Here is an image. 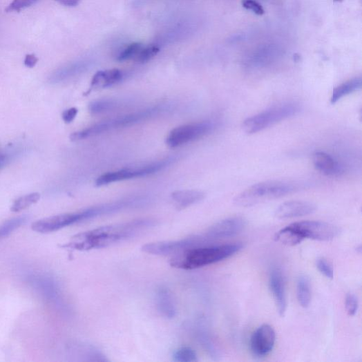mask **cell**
<instances>
[{
    "instance_id": "ffe728a7",
    "label": "cell",
    "mask_w": 362,
    "mask_h": 362,
    "mask_svg": "<svg viewBox=\"0 0 362 362\" xmlns=\"http://www.w3.org/2000/svg\"><path fill=\"white\" fill-rule=\"evenodd\" d=\"M362 85L361 77H354L350 79L334 89L330 99L332 104H336L339 101L360 90Z\"/></svg>"
},
{
    "instance_id": "e575fe53",
    "label": "cell",
    "mask_w": 362,
    "mask_h": 362,
    "mask_svg": "<svg viewBox=\"0 0 362 362\" xmlns=\"http://www.w3.org/2000/svg\"><path fill=\"white\" fill-rule=\"evenodd\" d=\"M54 1L66 7L73 8L77 6L81 0H54Z\"/></svg>"
},
{
    "instance_id": "4dcf8cb0",
    "label": "cell",
    "mask_w": 362,
    "mask_h": 362,
    "mask_svg": "<svg viewBox=\"0 0 362 362\" xmlns=\"http://www.w3.org/2000/svg\"><path fill=\"white\" fill-rule=\"evenodd\" d=\"M345 308L350 316H352L356 314L359 308V301L354 294L350 293L346 296Z\"/></svg>"
},
{
    "instance_id": "9a60e30c",
    "label": "cell",
    "mask_w": 362,
    "mask_h": 362,
    "mask_svg": "<svg viewBox=\"0 0 362 362\" xmlns=\"http://www.w3.org/2000/svg\"><path fill=\"white\" fill-rule=\"evenodd\" d=\"M269 286L275 299L278 313L281 316H284L287 306L286 287L284 276L280 269L275 268L271 271Z\"/></svg>"
},
{
    "instance_id": "52a82bcc",
    "label": "cell",
    "mask_w": 362,
    "mask_h": 362,
    "mask_svg": "<svg viewBox=\"0 0 362 362\" xmlns=\"http://www.w3.org/2000/svg\"><path fill=\"white\" fill-rule=\"evenodd\" d=\"M173 161V158H169L139 167L109 172L99 177L96 184L98 187H102L118 182V181L152 175L166 168Z\"/></svg>"
},
{
    "instance_id": "1f68e13d",
    "label": "cell",
    "mask_w": 362,
    "mask_h": 362,
    "mask_svg": "<svg viewBox=\"0 0 362 362\" xmlns=\"http://www.w3.org/2000/svg\"><path fill=\"white\" fill-rule=\"evenodd\" d=\"M241 3H242V6L245 9L252 11L258 16H262L265 14L263 8L256 0H242Z\"/></svg>"
},
{
    "instance_id": "30bf717a",
    "label": "cell",
    "mask_w": 362,
    "mask_h": 362,
    "mask_svg": "<svg viewBox=\"0 0 362 362\" xmlns=\"http://www.w3.org/2000/svg\"><path fill=\"white\" fill-rule=\"evenodd\" d=\"M85 221L83 211L66 213L44 218L35 222L32 228L35 231L48 234Z\"/></svg>"
},
{
    "instance_id": "f546056e",
    "label": "cell",
    "mask_w": 362,
    "mask_h": 362,
    "mask_svg": "<svg viewBox=\"0 0 362 362\" xmlns=\"http://www.w3.org/2000/svg\"><path fill=\"white\" fill-rule=\"evenodd\" d=\"M316 266L320 273L322 274L325 277L329 279H333L334 276V268L323 258H318L316 261Z\"/></svg>"
},
{
    "instance_id": "6da1fadb",
    "label": "cell",
    "mask_w": 362,
    "mask_h": 362,
    "mask_svg": "<svg viewBox=\"0 0 362 362\" xmlns=\"http://www.w3.org/2000/svg\"><path fill=\"white\" fill-rule=\"evenodd\" d=\"M156 225L155 219L141 218L100 227L75 235L62 247L79 251L101 249L133 239Z\"/></svg>"
},
{
    "instance_id": "8d00e7d4",
    "label": "cell",
    "mask_w": 362,
    "mask_h": 362,
    "mask_svg": "<svg viewBox=\"0 0 362 362\" xmlns=\"http://www.w3.org/2000/svg\"><path fill=\"white\" fill-rule=\"evenodd\" d=\"M336 2H343V0H335Z\"/></svg>"
},
{
    "instance_id": "484cf974",
    "label": "cell",
    "mask_w": 362,
    "mask_h": 362,
    "mask_svg": "<svg viewBox=\"0 0 362 362\" xmlns=\"http://www.w3.org/2000/svg\"><path fill=\"white\" fill-rule=\"evenodd\" d=\"M160 48L156 45L144 47L139 52L135 59L137 63L145 64L155 57L160 52Z\"/></svg>"
},
{
    "instance_id": "d6986e66",
    "label": "cell",
    "mask_w": 362,
    "mask_h": 362,
    "mask_svg": "<svg viewBox=\"0 0 362 362\" xmlns=\"http://www.w3.org/2000/svg\"><path fill=\"white\" fill-rule=\"evenodd\" d=\"M124 74L117 69L99 71L93 78L92 88H106L122 81Z\"/></svg>"
},
{
    "instance_id": "83f0119b",
    "label": "cell",
    "mask_w": 362,
    "mask_h": 362,
    "mask_svg": "<svg viewBox=\"0 0 362 362\" xmlns=\"http://www.w3.org/2000/svg\"><path fill=\"white\" fill-rule=\"evenodd\" d=\"M116 103L113 100H99L90 103L88 106L90 112L94 114L102 113L113 108Z\"/></svg>"
},
{
    "instance_id": "ac0fdd59",
    "label": "cell",
    "mask_w": 362,
    "mask_h": 362,
    "mask_svg": "<svg viewBox=\"0 0 362 362\" xmlns=\"http://www.w3.org/2000/svg\"><path fill=\"white\" fill-rule=\"evenodd\" d=\"M205 194L200 191H177L171 194L172 200L178 208L184 209L202 201Z\"/></svg>"
},
{
    "instance_id": "44dd1931",
    "label": "cell",
    "mask_w": 362,
    "mask_h": 362,
    "mask_svg": "<svg viewBox=\"0 0 362 362\" xmlns=\"http://www.w3.org/2000/svg\"><path fill=\"white\" fill-rule=\"evenodd\" d=\"M275 240L283 245L294 247L303 242L304 238L289 225L277 232Z\"/></svg>"
},
{
    "instance_id": "4316f807",
    "label": "cell",
    "mask_w": 362,
    "mask_h": 362,
    "mask_svg": "<svg viewBox=\"0 0 362 362\" xmlns=\"http://www.w3.org/2000/svg\"><path fill=\"white\" fill-rule=\"evenodd\" d=\"M141 43H133L127 46L117 56V59L120 62L135 58L139 52L143 48Z\"/></svg>"
},
{
    "instance_id": "e0dca14e",
    "label": "cell",
    "mask_w": 362,
    "mask_h": 362,
    "mask_svg": "<svg viewBox=\"0 0 362 362\" xmlns=\"http://www.w3.org/2000/svg\"><path fill=\"white\" fill-rule=\"evenodd\" d=\"M315 168L328 176L339 175L343 172V167L333 157L323 152H317L313 155Z\"/></svg>"
},
{
    "instance_id": "7a4b0ae2",
    "label": "cell",
    "mask_w": 362,
    "mask_h": 362,
    "mask_svg": "<svg viewBox=\"0 0 362 362\" xmlns=\"http://www.w3.org/2000/svg\"><path fill=\"white\" fill-rule=\"evenodd\" d=\"M242 248L240 244L202 246L172 256L170 265L180 269H195L225 260Z\"/></svg>"
},
{
    "instance_id": "5bb4252c",
    "label": "cell",
    "mask_w": 362,
    "mask_h": 362,
    "mask_svg": "<svg viewBox=\"0 0 362 362\" xmlns=\"http://www.w3.org/2000/svg\"><path fill=\"white\" fill-rule=\"evenodd\" d=\"M90 66H92V62L89 59L75 60L55 70L50 75L48 81L50 84H59L68 81L86 72Z\"/></svg>"
},
{
    "instance_id": "4fadbf2b",
    "label": "cell",
    "mask_w": 362,
    "mask_h": 362,
    "mask_svg": "<svg viewBox=\"0 0 362 362\" xmlns=\"http://www.w3.org/2000/svg\"><path fill=\"white\" fill-rule=\"evenodd\" d=\"M316 205L311 202L293 200L283 203L276 211L278 219L285 220L309 216L316 212Z\"/></svg>"
},
{
    "instance_id": "7c38bea8",
    "label": "cell",
    "mask_w": 362,
    "mask_h": 362,
    "mask_svg": "<svg viewBox=\"0 0 362 362\" xmlns=\"http://www.w3.org/2000/svg\"><path fill=\"white\" fill-rule=\"evenodd\" d=\"M276 339L274 329L269 325H263L254 332L251 336V349L257 356H265L273 350Z\"/></svg>"
},
{
    "instance_id": "277c9868",
    "label": "cell",
    "mask_w": 362,
    "mask_h": 362,
    "mask_svg": "<svg viewBox=\"0 0 362 362\" xmlns=\"http://www.w3.org/2000/svg\"><path fill=\"white\" fill-rule=\"evenodd\" d=\"M168 109V105L160 104L135 113L120 115L105 120V122L95 124L83 131L75 132L70 135V140L74 142L79 141L115 129L134 126L144 122V120L159 115L166 112Z\"/></svg>"
},
{
    "instance_id": "2e32d148",
    "label": "cell",
    "mask_w": 362,
    "mask_h": 362,
    "mask_svg": "<svg viewBox=\"0 0 362 362\" xmlns=\"http://www.w3.org/2000/svg\"><path fill=\"white\" fill-rule=\"evenodd\" d=\"M156 305L160 314L168 319L176 316L177 309L171 292L165 287L159 288L156 293Z\"/></svg>"
},
{
    "instance_id": "603a6c76",
    "label": "cell",
    "mask_w": 362,
    "mask_h": 362,
    "mask_svg": "<svg viewBox=\"0 0 362 362\" xmlns=\"http://www.w3.org/2000/svg\"><path fill=\"white\" fill-rule=\"evenodd\" d=\"M40 198L41 195L38 193H33L22 196L15 201L11 207V210L14 213L21 212V211L37 203Z\"/></svg>"
},
{
    "instance_id": "7402d4cb",
    "label": "cell",
    "mask_w": 362,
    "mask_h": 362,
    "mask_svg": "<svg viewBox=\"0 0 362 362\" xmlns=\"http://www.w3.org/2000/svg\"><path fill=\"white\" fill-rule=\"evenodd\" d=\"M296 295L299 305L307 308L312 300L311 286L307 277L300 276L296 284Z\"/></svg>"
},
{
    "instance_id": "3957f363",
    "label": "cell",
    "mask_w": 362,
    "mask_h": 362,
    "mask_svg": "<svg viewBox=\"0 0 362 362\" xmlns=\"http://www.w3.org/2000/svg\"><path fill=\"white\" fill-rule=\"evenodd\" d=\"M305 188V183L296 180H267L254 184L237 195L234 202L239 207H251L292 194Z\"/></svg>"
},
{
    "instance_id": "d590c367",
    "label": "cell",
    "mask_w": 362,
    "mask_h": 362,
    "mask_svg": "<svg viewBox=\"0 0 362 362\" xmlns=\"http://www.w3.org/2000/svg\"><path fill=\"white\" fill-rule=\"evenodd\" d=\"M10 161V157L8 155L0 154V170L6 166Z\"/></svg>"
},
{
    "instance_id": "8992f818",
    "label": "cell",
    "mask_w": 362,
    "mask_h": 362,
    "mask_svg": "<svg viewBox=\"0 0 362 362\" xmlns=\"http://www.w3.org/2000/svg\"><path fill=\"white\" fill-rule=\"evenodd\" d=\"M211 241L203 234L192 235L175 240L158 241L144 245L141 250L155 256H173L189 249L209 245Z\"/></svg>"
},
{
    "instance_id": "8fae6325",
    "label": "cell",
    "mask_w": 362,
    "mask_h": 362,
    "mask_svg": "<svg viewBox=\"0 0 362 362\" xmlns=\"http://www.w3.org/2000/svg\"><path fill=\"white\" fill-rule=\"evenodd\" d=\"M246 225L247 222L242 218H230L211 226L204 234L210 241H213L234 236L242 231Z\"/></svg>"
},
{
    "instance_id": "ba28073f",
    "label": "cell",
    "mask_w": 362,
    "mask_h": 362,
    "mask_svg": "<svg viewBox=\"0 0 362 362\" xmlns=\"http://www.w3.org/2000/svg\"><path fill=\"white\" fill-rule=\"evenodd\" d=\"M213 129V124L202 122L179 126L172 130L166 138L169 146L175 148L203 137Z\"/></svg>"
},
{
    "instance_id": "5b68a950",
    "label": "cell",
    "mask_w": 362,
    "mask_h": 362,
    "mask_svg": "<svg viewBox=\"0 0 362 362\" xmlns=\"http://www.w3.org/2000/svg\"><path fill=\"white\" fill-rule=\"evenodd\" d=\"M296 102H285L263 111L245 120L243 130L247 134H254L273 126L300 111Z\"/></svg>"
},
{
    "instance_id": "9c48e42d",
    "label": "cell",
    "mask_w": 362,
    "mask_h": 362,
    "mask_svg": "<svg viewBox=\"0 0 362 362\" xmlns=\"http://www.w3.org/2000/svg\"><path fill=\"white\" fill-rule=\"evenodd\" d=\"M301 236L316 240H333L341 233L336 225L319 221H304L290 225Z\"/></svg>"
},
{
    "instance_id": "cb8c5ba5",
    "label": "cell",
    "mask_w": 362,
    "mask_h": 362,
    "mask_svg": "<svg viewBox=\"0 0 362 362\" xmlns=\"http://www.w3.org/2000/svg\"><path fill=\"white\" fill-rule=\"evenodd\" d=\"M175 362H196L198 361L195 350L189 347H181L175 350L172 355Z\"/></svg>"
},
{
    "instance_id": "f1b7e54d",
    "label": "cell",
    "mask_w": 362,
    "mask_h": 362,
    "mask_svg": "<svg viewBox=\"0 0 362 362\" xmlns=\"http://www.w3.org/2000/svg\"><path fill=\"white\" fill-rule=\"evenodd\" d=\"M39 1V0H13L6 9V11L8 12H20L32 6Z\"/></svg>"
},
{
    "instance_id": "d4e9b609",
    "label": "cell",
    "mask_w": 362,
    "mask_h": 362,
    "mask_svg": "<svg viewBox=\"0 0 362 362\" xmlns=\"http://www.w3.org/2000/svg\"><path fill=\"white\" fill-rule=\"evenodd\" d=\"M26 216L14 218L0 227V238L8 236L12 231L20 227L27 220Z\"/></svg>"
},
{
    "instance_id": "d6a6232c",
    "label": "cell",
    "mask_w": 362,
    "mask_h": 362,
    "mask_svg": "<svg viewBox=\"0 0 362 362\" xmlns=\"http://www.w3.org/2000/svg\"><path fill=\"white\" fill-rule=\"evenodd\" d=\"M78 113V110L76 108H71L65 111L63 113V119L66 124H70L75 119Z\"/></svg>"
},
{
    "instance_id": "836d02e7",
    "label": "cell",
    "mask_w": 362,
    "mask_h": 362,
    "mask_svg": "<svg viewBox=\"0 0 362 362\" xmlns=\"http://www.w3.org/2000/svg\"><path fill=\"white\" fill-rule=\"evenodd\" d=\"M39 61V59L35 55H28L24 59V65L27 68H34Z\"/></svg>"
}]
</instances>
